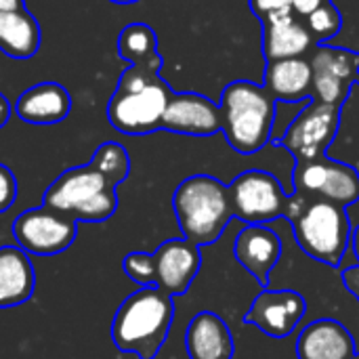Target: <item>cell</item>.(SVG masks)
<instances>
[{
    "label": "cell",
    "mask_w": 359,
    "mask_h": 359,
    "mask_svg": "<svg viewBox=\"0 0 359 359\" xmlns=\"http://www.w3.org/2000/svg\"><path fill=\"white\" fill-rule=\"evenodd\" d=\"M175 297L158 286H143L133 292L111 320V341L118 351L154 359L168 339L175 320Z\"/></svg>",
    "instance_id": "1"
},
{
    "label": "cell",
    "mask_w": 359,
    "mask_h": 359,
    "mask_svg": "<svg viewBox=\"0 0 359 359\" xmlns=\"http://www.w3.org/2000/svg\"><path fill=\"white\" fill-rule=\"evenodd\" d=\"M278 101L263 84L252 80L229 82L219 99L221 133L229 147L242 156L261 151L273 133Z\"/></svg>",
    "instance_id": "2"
},
{
    "label": "cell",
    "mask_w": 359,
    "mask_h": 359,
    "mask_svg": "<svg viewBox=\"0 0 359 359\" xmlns=\"http://www.w3.org/2000/svg\"><path fill=\"white\" fill-rule=\"evenodd\" d=\"M170 95L172 88L160 78V72L130 65L107 103V120L122 135H151L162 128Z\"/></svg>",
    "instance_id": "3"
},
{
    "label": "cell",
    "mask_w": 359,
    "mask_h": 359,
    "mask_svg": "<svg viewBox=\"0 0 359 359\" xmlns=\"http://www.w3.org/2000/svg\"><path fill=\"white\" fill-rule=\"evenodd\" d=\"M172 208L183 238L202 246L215 244L233 219L229 187L210 175H194L179 183Z\"/></svg>",
    "instance_id": "4"
},
{
    "label": "cell",
    "mask_w": 359,
    "mask_h": 359,
    "mask_svg": "<svg viewBox=\"0 0 359 359\" xmlns=\"http://www.w3.org/2000/svg\"><path fill=\"white\" fill-rule=\"evenodd\" d=\"M90 162L61 172L44 191L42 204L78 223H103L118 210V194Z\"/></svg>",
    "instance_id": "5"
},
{
    "label": "cell",
    "mask_w": 359,
    "mask_h": 359,
    "mask_svg": "<svg viewBox=\"0 0 359 359\" xmlns=\"http://www.w3.org/2000/svg\"><path fill=\"white\" fill-rule=\"evenodd\" d=\"M301 250L330 267H339L351 244V221L345 206L328 200L307 198L301 215L292 221Z\"/></svg>",
    "instance_id": "6"
},
{
    "label": "cell",
    "mask_w": 359,
    "mask_h": 359,
    "mask_svg": "<svg viewBox=\"0 0 359 359\" xmlns=\"http://www.w3.org/2000/svg\"><path fill=\"white\" fill-rule=\"evenodd\" d=\"M233 217L246 225H265L286 217L292 196H288L278 177L267 170H246L229 185Z\"/></svg>",
    "instance_id": "7"
},
{
    "label": "cell",
    "mask_w": 359,
    "mask_h": 359,
    "mask_svg": "<svg viewBox=\"0 0 359 359\" xmlns=\"http://www.w3.org/2000/svg\"><path fill=\"white\" fill-rule=\"evenodd\" d=\"M294 194L320 198L339 206H351L359 200V172L345 162L320 156L301 160L294 166Z\"/></svg>",
    "instance_id": "8"
},
{
    "label": "cell",
    "mask_w": 359,
    "mask_h": 359,
    "mask_svg": "<svg viewBox=\"0 0 359 359\" xmlns=\"http://www.w3.org/2000/svg\"><path fill=\"white\" fill-rule=\"evenodd\" d=\"M13 236L17 246L27 255L53 257L65 252L74 244L78 236V221L42 204L15 219Z\"/></svg>",
    "instance_id": "9"
},
{
    "label": "cell",
    "mask_w": 359,
    "mask_h": 359,
    "mask_svg": "<svg viewBox=\"0 0 359 359\" xmlns=\"http://www.w3.org/2000/svg\"><path fill=\"white\" fill-rule=\"evenodd\" d=\"M307 59L313 74L311 99L343 107L359 82V53L326 42L316 44Z\"/></svg>",
    "instance_id": "10"
},
{
    "label": "cell",
    "mask_w": 359,
    "mask_h": 359,
    "mask_svg": "<svg viewBox=\"0 0 359 359\" xmlns=\"http://www.w3.org/2000/svg\"><path fill=\"white\" fill-rule=\"evenodd\" d=\"M341 126V107L322 101H311L286 128V133L276 139L290 156L301 160H313L326 156V149L337 139Z\"/></svg>",
    "instance_id": "11"
},
{
    "label": "cell",
    "mask_w": 359,
    "mask_h": 359,
    "mask_svg": "<svg viewBox=\"0 0 359 359\" xmlns=\"http://www.w3.org/2000/svg\"><path fill=\"white\" fill-rule=\"evenodd\" d=\"M305 313L307 301L301 292L290 288H263L246 311L244 322L271 339H284L292 334V330L303 322Z\"/></svg>",
    "instance_id": "12"
},
{
    "label": "cell",
    "mask_w": 359,
    "mask_h": 359,
    "mask_svg": "<svg viewBox=\"0 0 359 359\" xmlns=\"http://www.w3.org/2000/svg\"><path fill=\"white\" fill-rule=\"evenodd\" d=\"M162 128L187 137H212L221 133L219 103L200 93H175L164 111Z\"/></svg>",
    "instance_id": "13"
},
{
    "label": "cell",
    "mask_w": 359,
    "mask_h": 359,
    "mask_svg": "<svg viewBox=\"0 0 359 359\" xmlns=\"http://www.w3.org/2000/svg\"><path fill=\"white\" fill-rule=\"evenodd\" d=\"M156 259V286L168 292L170 297H183L194 284L200 265L202 252L200 246L185 240H166L154 252Z\"/></svg>",
    "instance_id": "14"
},
{
    "label": "cell",
    "mask_w": 359,
    "mask_h": 359,
    "mask_svg": "<svg viewBox=\"0 0 359 359\" xmlns=\"http://www.w3.org/2000/svg\"><path fill=\"white\" fill-rule=\"evenodd\" d=\"M263 23V55L267 61L278 59H292V57H307L316 40L305 23L292 8L280 11Z\"/></svg>",
    "instance_id": "15"
},
{
    "label": "cell",
    "mask_w": 359,
    "mask_h": 359,
    "mask_svg": "<svg viewBox=\"0 0 359 359\" xmlns=\"http://www.w3.org/2000/svg\"><path fill=\"white\" fill-rule=\"evenodd\" d=\"M233 255L236 261L263 288H267L269 273L282 257V240L273 229L265 225H246L236 236Z\"/></svg>",
    "instance_id": "16"
},
{
    "label": "cell",
    "mask_w": 359,
    "mask_h": 359,
    "mask_svg": "<svg viewBox=\"0 0 359 359\" xmlns=\"http://www.w3.org/2000/svg\"><path fill=\"white\" fill-rule=\"evenodd\" d=\"M15 111L27 124H59L72 111V95L59 82H40L19 95Z\"/></svg>",
    "instance_id": "17"
},
{
    "label": "cell",
    "mask_w": 359,
    "mask_h": 359,
    "mask_svg": "<svg viewBox=\"0 0 359 359\" xmlns=\"http://www.w3.org/2000/svg\"><path fill=\"white\" fill-rule=\"evenodd\" d=\"M355 353L351 332L337 320L311 322L297 341L299 359H353Z\"/></svg>",
    "instance_id": "18"
},
{
    "label": "cell",
    "mask_w": 359,
    "mask_h": 359,
    "mask_svg": "<svg viewBox=\"0 0 359 359\" xmlns=\"http://www.w3.org/2000/svg\"><path fill=\"white\" fill-rule=\"evenodd\" d=\"M263 86L276 101L282 103H299L311 97L313 90V74L307 57L278 59L267 61L265 82Z\"/></svg>",
    "instance_id": "19"
},
{
    "label": "cell",
    "mask_w": 359,
    "mask_h": 359,
    "mask_svg": "<svg viewBox=\"0 0 359 359\" xmlns=\"http://www.w3.org/2000/svg\"><path fill=\"white\" fill-rule=\"evenodd\" d=\"M185 347L191 359H231L233 337L223 318L202 311L187 326Z\"/></svg>",
    "instance_id": "20"
},
{
    "label": "cell",
    "mask_w": 359,
    "mask_h": 359,
    "mask_svg": "<svg viewBox=\"0 0 359 359\" xmlns=\"http://www.w3.org/2000/svg\"><path fill=\"white\" fill-rule=\"evenodd\" d=\"M36 290V269L19 246L0 248V309L23 305Z\"/></svg>",
    "instance_id": "21"
},
{
    "label": "cell",
    "mask_w": 359,
    "mask_h": 359,
    "mask_svg": "<svg viewBox=\"0 0 359 359\" xmlns=\"http://www.w3.org/2000/svg\"><path fill=\"white\" fill-rule=\"evenodd\" d=\"M42 42L40 25L27 8L0 13V50L11 59H29Z\"/></svg>",
    "instance_id": "22"
},
{
    "label": "cell",
    "mask_w": 359,
    "mask_h": 359,
    "mask_svg": "<svg viewBox=\"0 0 359 359\" xmlns=\"http://www.w3.org/2000/svg\"><path fill=\"white\" fill-rule=\"evenodd\" d=\"M118 55L135 67L162 69V55L158 53V36L147 23H128L118 36Z\"/></svg>",
    "instance_id": "23"
},
{
    "label": "cell",
    "mask_w": 359,
    "mask_h": 359,
    "mask_svg": "<svg viewBox=\"0 0 359 359\" xmlns=\"http://www.w3.org/2000/svg\"><path fill=\"white\" fill-rule=\"evenodd\" d=\"M90 164L114 185H120L128 179L130 172V156L124 145L116 141H105L97 147Z\"/></svg>",
    "instance_id": "24"
},
{
    "label": "cell",
    "mask_w": 359,
    "mask_h": 359,
    "mask_svg": "<svg viewBox=\"0 0 359 359\" xmlns=\"http://www.w3.org/2000/svg\"><path fill=\"white\" fill-rule=\"evenodd\" d=\"M316 44H326L330 42L343 27V17L339 13V8L334 6V2H326L320 8H316L313 13H309L307 17H303Z\"/></svg>",
    "instance_id": "25"
},
{
    "label": "cell",
    "mask_w": 359,
    "mask_h": 359,
    "mask_svg": "<svg viewBox=\"0 0 359 359\" xmlns=\"http://www.w3.org/2000/svg\"><path fill=\"white\" fill-rule=\"evenodd\" d=\"M122 269L128 280L143 286H156V259L147 252H128L122 261Z\"/></svg>",
    "instance_id": "26"
},
{
    "label": "cell",
    "mask_w": 359,
    "mask_h": 359,
    "mask_svg": "<svg viewBox=\"0 0 359 359\" xmlns=\"http://www.w3.org/2000/svg\"><path fill=\"white\" fill-rule=\"evenodd\" d=\"M17 200V179L11 172V168H6L4 164H0V215L6 212Z\"/></svg>",
    "instance_id": "27"
},
{
    "label": "cell",
    "mask_w": 359,
    "mask_h": 359,
    "mask_svg": "<svg viewBox=\"0 0 359 359\" xmlns=\"http://www.w3.org/2000/svg\"><path fill=\"white\" fill-rule=\"evenodd\" d=\"M250 4V11L257 19H267L280 11H286V8H292L288 0H248Z\"/></svg>",
    "instance_id": "28"
},
{
    "label": "cell",
    "mask_w": 359,
    "mask_h": 359,
    "mask_svg": "<svg viewBox=\"0 0 359 359\" xmlns=\"http://www.w3.org/2000/svg\"><path fill=\"white\" fill-rule=\"evenodd\" d=\"M326 2H330V0H292V11L299 17H307L309 13H313L316 8H320Z\"/></svg>",
    "instance_id": "29"
},
{
    "label": "cell",
    "mask_w": 359,
    "mask_h": 359,
    "mask_svg": "<svg viewBox=\"0 0 359 359\" xmlns=\"http://www.w3.org/2000/svg\"><path fill=\"white\" fill-rule=\"evenodd\" d=\"M343 282H345L347 290L359 301V267H349L343 273Z\"/></svg>",
    "instance_id": "30"
},
{
    "label": "cell",
    "mask_w": 359,
    "mask_h": 359,
    "mask_svg": "<svg viewBox=\"0 0 359 359\" xmlns=\"http://www.w3.org/2000/svg\"><path fill=\"white\" fill-rule=\"evenodd\" d=\"M11 111H13V107H11V103H8V99L0 93V128L8 122Z\"/></svg>",
    "instance_id": "31"
},
{
    "label": "cell",
    "mask_w": 359,
    "mask_h": 359,
    "mask_svg": "<svg viewBox=\"0 0 359 359\" xmlns=\"http://www.w3.org/2000/svg\"><path fill=\"white\" fill-rule=\"evenodd\" d=\"M17 8H25V0H0V13Z\"/></svg>",
    "instance_id": "32"
},
{
    "label": "cell",
    "mask_w": 359,
    "mask_h": 359,
    "mask_svg": "<svg viewBox=\"0 0 359 359\" xmlns=\"http://www.w3.org/2000/svg\"><path fill=\"white\" fill-rule=\"evenodd\" d=\"M351 246H353V252H355V257H358L359 261V225L355 227V231L351 233Z\"/></svg>",
    "instance_id": "33"
},
{
    "label": "cell",
    "mask_w": 359,
    "mask_h": 359,
    "mask_svg": "<svg viewBox=\"0 0 359 359\" xmlns=\"http://www.w3.org/2000/svg\"><path fill=\"white\" fill-rule=\"evenodd\" d=\"M109 2H114V4H135L139 0H109Z\"/></svg>",
    "instance_id": "34"
},
{
    "label": "cell",
    "mask_w": 359,
    "mask_h": 359,
    "mask_svg": "<svg viewBox=\"0 0 359 359\" xmlns=\"http://www.w3.org/2000/svg\"><path fill=\"white\" fill-rule=\"evenodd\" d=\"M353 359H359V351H358V353H355V358H353Z\"/></svg>",
    "instance_id": "35"
},
{
    "label": "cell",
    "mask_w": 359,
    "mask_h": 359,
    "mask_svg": "<svg viewBox=\"0 0 359 359\" xmlns=\"http://www.w3.org/2000/svg\"><path fill=\"white\" fill-rule=\"evenodd\" d=\"M288 2H290V6H292V0H288Z\"/></svg>",
    "instance_id": "36"
}]
</instances>
